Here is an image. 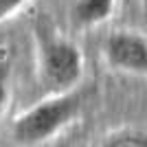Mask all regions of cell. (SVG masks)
Listing matches in <instances>:
<instances>
[{
	"instance_id": "5",
	"label": "cell",
	"mask_w": 147,
	"mask_h": 147,
	"mask_svg": "<svg viewBox=\"0 0 147 147\" xmlns=\"http://www.w3.org/2000/svg\"><path fill=\"white\" fill-rule=\"evenodd\" d=\"M101 145L105 147H147V134L132 127H123L117 132H110L101 138Z\"/></svg>"
},
{
	"instance_id": "8",
	"label": "cell",
	"mask_w": 147,
	"mask_h": 147,
	"mask_svg": "<svg viewBox=\"0 0 147 147\" xmlns=\"http://www.w3.org/2000/svg\"><path fill=\"white\" fill-rule=\"evenodd\" d=\"M143 2V9H145V13H147V0H141Z\"/></svg>"
},
{
	"instance_id": "2",
	"label": "cell",
	"mask_w": 147,
	"mask_h": 147,
	"mask_svg": "<svg viewBox=\"0 0 147 147\" xmlns=\"http://www.w3.org/2000/svg\"><path fill=\"white\" fill-rule=\"evenodd\" d=\"M40 81L53 92H66L77 86L84 73V55L77 44L61 37H44L37 46Z\"/></svg>"
},
{
	"instance_id": "7",
	"label": "cell",
	"mask_w": 147,
	"mask_h": 147,
	"mask_svg": "<svg viewBox=\"0 0 147 147\" xmlns=\"http://www.w3.org/2000/svg\"><path fill=\"white\" fill-rule=\"evenodd\" d=\"M7 101H9V90H7L5 79L0 77V119H2V112H5V108H7Z\"/></svg>"
},
{
	"instance_id": "3",
	"label": "cell",
	"mask_w": 147,
	"mask_h": 147,
	"mask_svg": "<svg viewBox=\"0 0 147 147\" xmlns=\"http://www.w3.org/2000/svg\"><path fill=\"white\" fill-rule=\"evenodd\" d=\"M105 61L123 73L147 75V37L134 31H117L103 44Z\"/></svg>"
},
{
	"instance_id": "6",
	"label": "cell",
	"mask_w": 147,
	"mask_h": 147,
	"mask_svg": "<svg viewBox=\"0 0 147 147\" xmlns=\"http://www.w3.org/2000/svg\"><path fill=\"white\" fill-rule=\"evenodd\" d=\"M26 0H0V22H5L7 18H11Z\"/></svg>"
},
{
	"instance_id": "1",
	"label": "cell",
	"mask_w": 147,
	"mask_h": 147,
	"mask_svg": "<svg viewBox=\"0 0 147 147\" xmlns=\"http://www.w3.org/2000/svg\"><path fill=\"white\" fill-rule=\"evenodd\" d=\"M81 110V97L75 90L53 92L40 103L16 117L11 136L18 145H40L57 136L61 129L70 125Z\"/></svg>"
},
{
	"instance_id": "4",
	"label": "cell",
	"mask_w": 147,
	"mask_h": 147,
	"mask_svg": "<svg viewBox=\"0 0 147 147\" xmlns=\"http://www.w3.org/2000/svg\"><path fill=\"white\" fill-rule=\"evenodd\" d=\"M114 5L117 0H75L70 13L79 26H94L110 18Z\"/></svg>"
}]
</instances>
